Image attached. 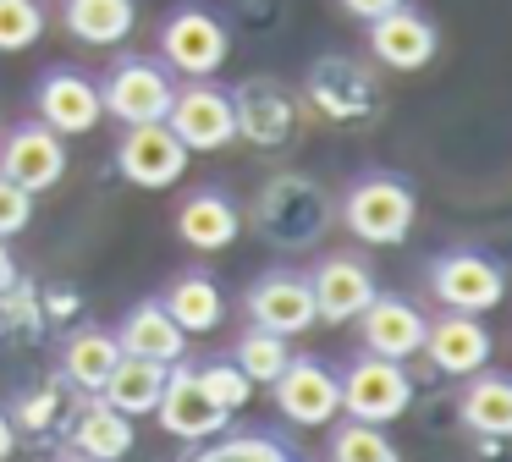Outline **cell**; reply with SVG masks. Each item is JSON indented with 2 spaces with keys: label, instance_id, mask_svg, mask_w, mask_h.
I'll return each instance as SVG.
<instances>
[{
  "label": "cell",
  "instance_id": "6da1fadb",
  "mask_svg": "<svg viewBox=\"0 0 512 462\" xmlns=\"http://www.w3.org/2000/svg\"><path fill=\"white\" fill-rule=\"evenodd\" d=\"M243 220H254V231L265 242L298 253V248H314V242L331 231L336 204H331V193H325L314 176L276 171V176H265V182H259V193H254V204H248Z\"/></svg>",
  "mask_w": 512,
  "mask_h": 462
},
{
  "label": "cell",
  "instance_id": "7a4b0ae2",
  "mask_svg": "<svg viewBox=\"0 0 512 462\" xmlns=\"http://www.w3.org/2000/svg\"><path fill=\"white\" fill-rule=\"evenodd\" d=\"M419 220V193L397 171H364L342 193V226L364 248H402Z\"/></svg>",
  "mask_w": 512,
  "mask_h": 462
},
{
  "label": "cell",
  "instance_id": "3957f363",
  "mask_svg": "<svg viewBox=\"0 0 512 462\" xmlns=\"http://www.w3.org/2000/svg\"><path fill=\"white\" fill-rule=\"evenodd\" d=\"M100 83V105L105 116H116L122 127H138V121H166L171 94H177V72H171L160 55H116L105 66Z\"/></svg>",
  "mask_w": 512,
  "mask_h": 462
},
{
  "label": "cell",
  "instance_id": "277c9868",
  "mask_svg": "<svg viewBox=\"0 0 512 462\" xmlns=\"http://www.w3.org/2000/svg\"><path fill=\"white\" fill-rule=\"evenodd\" d=\"M424 286H430V297L441 308L490 314L507 297V270L485 248H441L435 259H424Z\"/></svg>",
  "mask_w": 512,
  "mask_h": 462
},
{
  "label": "cell",
  "instance_id": "5b68a950",
  "mask_svg": "<svg viewBox=\"0 0 512 462\" xmlns=\"http://www.w3.org/2000/svg\"><path fill=\"white\" fill-rule=\"evenodd\" d=\"M232 55V28L221 22V11L182 0L177 11H166L160 22V61L177 77H215Z\"/></svg>",
  "mask_w": 512,
  "mask_h": 462
},
{
  "label": "cell",
  "instance_id": "8992f818",
  "mask_svg": "<svg viewBox=\"0 0 512 462\" xmlns=\"http://www.w3.org/2000/svg\"><path fill=\"white\" fill-rule=\"evenodd\" d=\"M336 385H342V413L364 418V424H391L413 407V374L380 352H353Z\"/></svg>",
  "mask_w": 512,
  "mask_h": 462
},
{
  "label": "cell",
  "instance_id": "52a82bcc",
  "mask_svg": "<svg viewBox=\"0 0 512 462\" xmlns=\"http://www.w3.org/2000/svg\"><path fill=\"white\" fill-rule=\"evenodd\" d=\"M166 127L182 138L188 154H221L226 143H237L232 88L210 83V77H188V83H177L171 110H166Z\"/></svg>",
  "mask_w": 512,
  "mask_h": 462
},
{
  "label": "cell",
  "instance_id": "ba28073f",
  "mask_svg": "<svg viewBox=\"0 0 512 462\" xmlns=\"http://www.w3.org/2000/svg\"><path fill=\"white\" fill-rule=\"evenodd\" d=\"M303 99L320 110L325 121H369L380 110V83L364 61L353 55H320V61L303 72Z\"/></svg>",
  "mask_w": 512,
  "mask_h": 462
},
{
  "label": "cell",
  "instance_id": "9c48e42d",
  "mask_svg": "<svg viewBox=\"0 0 512 462\" xmlns=\"http://www.w3.org/2000/svg\"><path fill=\"white\" fill-rule=\"evenodd\" d=\"M270 396H276L281 418L298 429H325L336 413H342V385H336V369L314 352H292L287 369L270 380Z\"/></svg>",
  "mask_w": 512,
  "mask_h": 462
},
{
  "label": "cell",
  "instance_id": "30bf717a",
  "mask_svg": "<svg viewBox=\"0 0 512 462\" xmlns=\"http://www.w3.org/2000/svg\"><path fill=\"white\" fill-rule=\"evenodd\" d=\"M243 319L259 330H276V336H303L309 325H320L309 275L298 264H276V270L254 275V286L243 292Z\"/></svg>",
  "mask_w": 512,
  "mask_h": 462
},
{
  "label": "cell",
  "instance_id": "8fae6325",
  "mask_svg": "<svg viewBox=\"0 0 512 462\" xmlns=\"http://www.w3.org/2000/svg\"><path fill=\"white\" fill-rule=\"evenodd\" d=\"M34 116L45 121L50 132L61 138H83L105 121V105H100V83L78 66H45L34 77Z\"/></svg>",
  "mask_w": 512,
  "mask_h": 462
},
{
  "label": "cell",
  "instance_id": "7c38bea8",
  "mask_svg": "<svg viewBox=\"0 0 512 462\" xmlns=\"http://www.w3.org/2000/svg\"><path fill=\"white\" fill-rule=\"evenodd\" d=\"M232 121L248 149H287L298 132V94L276 77H248L232 88Z\"/></svg>",
  "mask_w": 512,
  "mask_h": 462
},
{
  "label": "cell",
  "instance_id": "4fadbf2b",
  "mask_svg": "<svg viewBox=\"0 0 512 462\" xmlns=\"http://www.w3.org/2000/svg\"><path fill=\"white\" fill-rule=\"evenodd\" d=\"M0 176H12L23 193H50V187L67 176V138L50 132L39 116L17 121V127L0 132Z\"/></svg>",
  "mask_w": 512,
  "mask_h": 462
},
{
  "label": "cell",
  "instance_id": "5bb4252c",
  "mask_svg": "<svg viewBox=\"0 0 512 462\" xmlns=\"http://www.w3.org/2000/svg\"><path fill=\"white\" fill-rule=\"evenodd\" d=\"M188 160L193 154L182 149V138L166 121H138V127H122V138H116V171L133 187H149V193L177 187Z\"/></svg>",
  "mask_w": 512,
  "mask_h": 462
},
{
  "label": "cell",
  "instance_id": "9a60e30c",
  "mask_svg": "<svg viewBox=\"0 0 512 462\" xmlns=\"http://www.w3.org/2000/svg\"><path fill=\"white\" fill-rule=\"evenodd\" d=\"M155 418H160V429H166V435H177V440H210V435H221V429L232 424V413H226V407L199 385V374H193L188 358H177L166 369Z\"/></svg>",
  "mask_w": 512,
  "mask_h": 462
},
{
  "label": "cell",
  "instance_id": "2e32d148",
  "mask_svg": "<svg viewBox=\"0 0 512 462\" xmlns=\"http://www.w3.org/2000/svg\"><path fill=\"white\" fill-rule=\"evenodd\" d=\"M303 275H309L314 319H320V325H353V314L380 292L369 259H358V253H331V259H320L314 270H303Z\"/></svg>",
  "mask_w": 512,
  "mask_h": 462
},
{
  "label": "cell",
  "instance_id": "e0dca14e",
  "mask_svg": "<svg viewBox=\"0 0 512 462\" xmlns=\"http://www.w3.org/2000/svg\"><path fill=\"white\" fill-rule=\"evenodd\" d=\"M364 28H369V55H375L380 66H391V72H419V66H430L435 50H441V28H435L419 6H408V0H402L397 11H386V17L364 22Z\"/></svg>",
  "mask_w": 512,
  "mask_h": 462
},
{
  "label": "cell",
  "instance_id": "ac0fdd59",
  "mask_svg": "<svg viewBox=\"0 0 512 462\" xmlns=\"http://www.w3.org/2000/svg\"><path fill=\"white\" fill-rule=\"evenodd\" d=\"M353 325H358V347L364 352L408 363L413 352H419V341H424V308L408 303V297H397V292H375L353 314Z\"/></svg>",
  "mask_w": 512,
  "mask_h": 462
},
{
  "label": "cell",
  "instance_id": "d6986e66",
  "mask_svg": "<svg viewBox=\"0 0 512 462\" xmlns=\"http://www.w3.org/2000/svg\"><path fill=\"white\" fill-rule=\"evenodd\" d=\"M419 352L435 363L441 374H474L490 363V352H496V341H490V330L479 325V314H457V308H441V314L424 319V341Z\"/></svg>",
  "mask_w": 512,
  "mask_h": 462
},
{
  "label": "cell",
  "instance_id": "ffe728a7",
  "mask_svg": "<svg viewBox=\"0 0 512 462\" xmlns=\"http://www.w3.org/2000/svg\"><path fill=\"white\" fill-rule=\"evenodd\" d=\"M177 237L193 253H221L243 237V204L226 187H193L177 204Z\"/></svg>",
  "mask_w": 512,
  "mask_h": 462
},
{
  "label": "cell",
  "instance_id": "44dd1931",
  "mask_svg": "<svg viewBox=\"0 0 512 462\" xmlns=\"http://www.w3.org/2000/svg\"><path fill=\"white\" fill-rule=\"evenodd\" d=\"M61 429H67V451H72V457H89V462H122L127 451L138 446L133 418L116 413L111 402H100V396H83L78 413H72Z\"/></svg>",
  "mask_w": 512,
  "mask_h": 462
},
{
  "label": "cell",
  "instance_id": "7402d4cb",
  "mask_svg": "<svg viewBox=\"0 0 512 462\" xmlns=\"http://www.w3.org/2000/svg\"><path fill=\"white\" fill-rule=\"evenodd\" d=\"M116 347L133 352V358H155V363H177L188 358V330L160 308V297H144L122 314L116 325Z\"/></svg>",
  "mask_w": 512,
  "mask_h": 462
},
{
  "label": "cell",
  "instance_id": "603a6c76",
  "mask_svg": "<svg viewBox=\"0 0 512 462\" xmlns=\"http://www.w3.org/2000/svg\"><path fill=\"white\" fill-rule=\"evenodd\" d=\"M457 418H463L474 435L501 440L512 429V374L501 369H474L463 374V391H457Z\"/></svg>",
  "mask_w": 512,
  "mask_h": 462
},
{
  "label": "cell",
  "instance_id": "cb8c5ba5",
  "mask_svg": "<svg viewBox=\"0 0 512 462\" xmlns=\"http://www.w3.org/2000/svg\"><path fill=\"white\" fill-rule=\"evenodd\" d=\"M160 308H166V314L177 319L188 336H204V330H215V325L226 319L221 286H215V275L199 270V264H188V270L171 275V286L160 292Z\"/></svg>",
  "mask_w": 512,
  "mask_h": 462
},
{
  "label": "cell",
  "instance_id": "d4e9b609",
  "mask_svg": "<svg viewBox=\"0 0 512 462\" xmlns=\"http://www.w3.org/2000/svg\"><path fill=\"white\" fill-rule=\"evenodd\" d=\"M166 369H171V363H155V358H133V352H122V358H116V369L105 374V385H100L94 396H100V402H111L116 413H127V418H144V413H155V402H160Z\"/></svg>",
  "mask_w": 512,
  "mask_h": 462
},
{
  "label": "cell",
  "instance_id": "484cf974",
  "mask_svg": "<svg viewBox=\"0 0 512 462\" xmlns=\"http://www.w3.org/2000/svg\"><path fill=\"white\" fill-rule=\"evenodd\" d=\"M122 347H116V330H100V325H83L61 341V380L78 385V396H94L105 385V374L116 369Z\"/></svg>",
  "mask_w": 512,
  "mask_h": 462
},
{
  "label": "cell",
  "instance_id": "4316f807",
  "mask_svg": "<svg viewBox=\"0 0 512 462\" xmlns=\"http://www.w3.org/2000/svg\"><path fill=\"white\" fill-rule=\"evenodd\" d=\"M61 28L78 44H122L138 28V0H61Z\"/></svg>",
  "mask_w": 512,
  "mask_h": 462
},
{
  "label": "cell",
  "instance_id": "83f0119b",
  "mask_svg": "<svg viewBox=\"0 0 512 462\" xmlns=\"http://www.w3.org/2000/svg\"><path fill=\"white\" fill-rule=\"evenodd\" d=\"M193 457L188 462H292V446L270 429H237V435H210V440H193Z\"/></svg>",
  "mask_w": 512,
  "mask_h": 462
},
{
  "label": "cell",
  "instance_id": "f1b7e54d",
  "mask_svg": "<svg viewBox=\"0 0 512 462\" xmlns=\"http://www.w3.org/2000/svg\"><path fill=\"white\" fill-rule=\"evenodd\" d=\"M331 462H402L397 440L386 435V424H364V418H331Z\"/></svg>",
  "mask_w": 512,
  "mask_h": 462
},
{
  "label": "cell",
  "instance_id": "f546056e",
  "mask_svg": "<svg viewBox=\"0 0 512 462\" xmlns=\"http://www.w3.org/2000/svg\"><path fill=\"white\" fill-rule=\"evenodd\" d=\"M292 358V336H276V330H259V325H243L232 347V363L248 374V385H270Z\"/></svg>",
  "mask_w": 512,
  "mask_h": 462
},
{
  "label": "cell",
  "instance_id": "4dcf8cb0",
  "mask_svg": "<svg viewBox=\"0 0 512 462\" xmlns=\"http://www.w3.org/2000/svg\"><path fill=\"white\" fill-rule=\"evenodd\" d=\"M45 39V6L39 0H0V55H17Z\"/></svg>",
  "mask_w": 512,
  "mask_h": 462
},
{
  "label": "cell",
  "instance_id": "1f68e13d",
  "mask_svg": "<svg viewBox=\"0 0 512 462\" xmlns=\"http://www.w3.org/2000/svg\"><path fill=\"white\" fill-rule=\"evenodd\" d=\"M193 374H199V385L215 396V402L226 407V413H237V407H248V396H254V385H248V374L237 369L232 358H204L193 363Z\"/></svg>",
  "mask_w": 512,
  "mask_h": 462
},
{
  "label": "cell",
  "instance_id": "d6a6232c",
  "mask_svg": "<svg viewBox=\"0 0 512 462\" xmlns=\"http://www.w3.org/2000/svg\"><path fill=\"white\" fill-rule=\"evenodd\" d=\"M6 413H12V424H17V435H45V429H56V424H67V418H61V391L56 385H39V391H28L23 402L17 407H6Z\"/></svg>",
  "mask_w": 512,
  "mask_h": 462
},
{
  "label": "cell",
  "instance_id": "836d02e7",
  "mask_svg": "<svg viewBox=\"0 0 512 462\" xmlns=\"http://www.w3.org/2000/svg\"><path fill=\"white\" fill-rule=\"evenodd\" d=\"M28 220H34V193H23L12 176H0V237L28 231Z\"/></svg>",
  "mask_w": 512,
  "mask_h": 462
},
{
  "label": "cell",
  "instance_id": "e575fe53",
  "mask_svg": "<svg viewBox=\"0 0 512 462\" xmlns=\"http://www.w3.org/2000/svg\"><path fill=\"white\" fill-rule=\"evenodd\" d=\"M336 6H342L353 22H375V17H386V11H397L402 0H336Z\"/></svg>",
  "mask_w": 512,
  "mask_h": 462
},
{
  "label": "cell",
  "instance_id": "d590c367",
  "mask_svg": "<svg viewBox=\"0 0 512 462\" xmlns=\"http://www.w3.org/2000/svg\"><path fill=\"white\" fill-rule=\"evenodd\" d=\"M12 281H23V270H17V253H12V237H0V292Z\"/></svg>",
  "mask_w": 512,
  "mask_h": 462
},
{
  "label": "cell",
  "instance_id": "8d00e7d4",
  "mask_svg": "<svg viewBox=\"0 0 512 462\" xmlns=\"http://www.w3.org/2000/svg\"><path fill=\"white\" fill-rule=\"evenodd\" d=\"M17 424H12V413H6V402H0V462H12V451H17Z\"/></svg>",
  "mask_w": 512,
  "mask_h": 462
},
{
  "label": "cell",
  "instance_id": "74e56055",
  "mask_svg": "<svg viewBox=\"0 0 512 462\" xmlns=\"http://www.w3.org/2000/svg\"><path fill=\"white\" fill-rule=\"evenodd\" d=\"M61 462H89V457H72V451H67V457H61Z\"/></svg>",
  "mask_w": 512,
  "mask_h": 462
},
{
  "label": "cell",
  "instance_id": "f35d334b",
  "mask_svg": "<svg viewBox=\"0 0 512 462\" xmlns=\"http://www.w3.org/2000/svg\"><path fill=\"white\" fill-rule=\"evenodd\" d=\"M292 462H298V457H292Z\"/></svg>",
  "mask_w": 512,
  "mask_h": 462
}]
</instances>
